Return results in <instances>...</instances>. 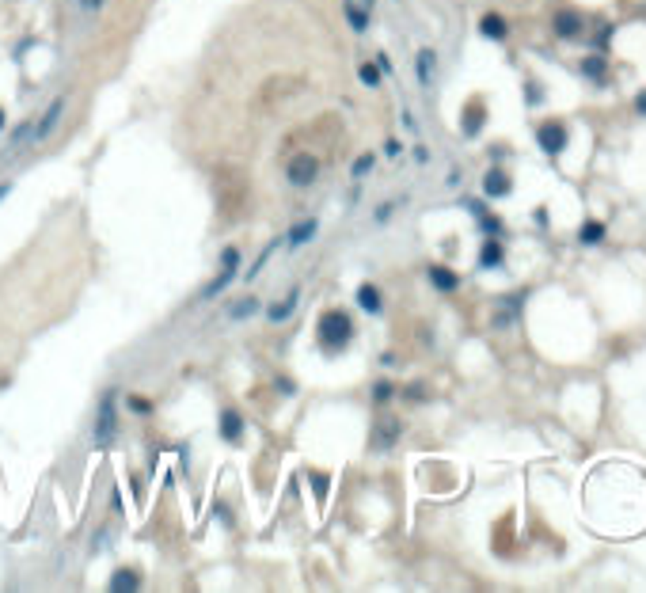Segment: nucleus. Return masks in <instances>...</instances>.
<instances>
[{
    "instance_id": "obj_1",
    "label": "nucleus",
    "mask_w": 646,
    "mask_h": 593,
    "mask_svg": "<svg viewBox=\"0 0 646 593\" xmlns=\"http://www.w3.org/2000/svg\"><path fill=\"white\" fill-rule=\"evenodd\" d=\"M316 331H320V346L327 354H339V350L350 346L354 324H350V316H346L342 308H327V312L320 316V324H316Z\"/></svg>"
},
{
    "instance_id": "obj_2",
    "label": "nucleus",
    "mask_w": 646,
    "mask_h": 593,
    "mask_svg": "<svg viewBox=\"0 0 646 593\" xmlns=\"http://www.w3.org/2000/svg\"><path fill=\"white\" fill-rule=\"evenodd\" d=\"M118 388H107L96 407V422H91V441H96V449H110L118 438Z\"/></svg>"
},
{
    "instance_id": "obj_3",
    "label": "nucleus",
    "mask_w": 646,
    "mask_h": 593,
    "mask_svg": "<svg viewBox=\"0 0 646 593\" xmlns=\"http://www.w3.org/2000/svg\"><path fill=\"white\" fill-rule=\"evenodd\" d=\"M236 274H240V251H236V248H224V251H221V274L202 289V300H213L217 293H224V289L232 286V278H236Z\"/></svg>"
},
{
    "instance_id": "obj_4",
    "label": "nucleus",
    "mask_w": 646,
    "mask_h": 593,
    "mask_svg": "<svg viewBox=\"0 0 646 593\" xmlns=\"http://www.w3.org/2000/svg\"><path fill=\"white\" fill-rule=\"evenodd\" d=\"M285 175H289V183H293V186H312L316 175H320V160L308 156V153H297L293 160H289Z\"/></svg>"
},
{
    "instance_id": "obj_5",
    "label": "nucleus",
    "mask_w": 646,
    "mask_h": 593,
    "mask_svg": "<svg viewBox=\"0 0 646 593\" xmlns=\"http://www.w3.org/2000/svg\"><path fill=\"white\" fill-rule=\"evenodd\" d=\"M536 141H540V148H544V153H563L567 148V129L559 126V122H544V126L536 129Z\"/></svg>"
},
{
    "instance_id": "obj_6",
    "label": "nucleus",
    "mask_w": 646,
    "mask_h": 593,
    "mask_svg": "<svg viewBox=\"0 0 646 593\" xmlns=\"http://www.w3.org/2000/svg\"><path fill=\"white\" fill-rule=\"evenodd\" d=\"M61 115H65V96H58V99L50 103V107H46L42 122H39V126H34V141L50 137V134H53V126H58V122H61Z\"/></svg>"
},
{
    "instance_id": "obj_7",
    "label": "nucleus",
    "mask_w": 646,
    "mask_h": 593,
    "mask_svg": "<svg viewBox=\"0 0 646 593\" xmlns=\"http://www.w3.org/2000/svg\"><path fill=\"white\" fill-rule=\"evenodd\" d=\"M221 438L228 441V445H240V441H243V419L236 415V411H224V415H221Z\"/></svg>"
},
{
    "instance_id": "obj_8",
    "label": "nucleus",
    "mask_w": 646,
    "mask_h": 593,
    "mask_svg": "<svg viewBox=\"0 0 646 593\" xmlns=\"http://www.w3.org/2000/svg\"><path fill=\"white\" fill-rule=\"evenodd\" d=\"M316 229H320V224H316V217H308V221H297L293 229H289L285 243H289V248H304V243L316 236Z\"/></svg>"
},
{
    "instance_id": "obj_9",
    "label": "nucleus",
    "mask_w": 646,
    "mask_h": 593,
    "mask_svg": "<svg viewBox=\"0 0 646 593\" xmlns=\"http://www.w3.org/2000/svg\"><path fill=\"white\" fill-rule=\"evenodd\" d=\"M483 191L491 194V198H505V194L513 191V183H510V175H505V172L494 167V172H486V179H483Z\"/></svg>"
},
{
    "instance_id": "obj_10",
    "label": "nucleus",
    "mask_w": 646,
    "mask_h": 593,
    "mask_svg": "<svg viewBox=\"0 0 646 593\" xmlns=\"http://www.w3.org/2000/svg\"><path fill=\"white\" fill-rule=\"evenodd\" d=\"M555 34L559 39H578V34H582V20H578L574 12H559L555 15Z\"/></svg>"
},
{
    "instance_id": "obj_11",
    "label": "nucleus",
    "mask_w": 646,
    "mask_h": 593,
    "mask_svg": "<svg viewBox=\"0 0 646 593\" xmlns=\"http://www.w3.org/2000/svg\"><path fill=\"white\" fill-rule=\"evenodd\" d=\"M358 305L365 308V312L369 316H377L380 308H384V300H380V289L377 286H369V281H365V286H358Z\"/></svg>"
},
{
    "instance_id": "obj_12",
    "label": "nucleus",
    "mask_w": 646,
    "mask_h": 593,
    "mask_svg": "<svg viewBox=\"0 0 646 593\" xmlns=\"http://www.w3.org/2000/svg\"><path fill=\"white\" fill-rule=\"evenodd\" d=\"M297 300H301V289H289V297L282 300V305H274V308H270L266 316L274 319V324H285V319L297 312Z\"/></svg>"
},
{
    "instance_id": "obj_13",
    "label": "nucleus",
    "mask_w": 646,
    "mask_h": 593,
    "mask_svg": "<svg viewBox=\"0 0 646 593\" xmlns=\"http://www.w3.org/2000/svg\"><path fill=\"white\" fill-rule=\"evenodd\" d=\"M27 141H34V122H23V126L12 134V145H8V156L23 153V148H27Z\"/></svg>"
},
{
    "instance_id": "obj_14",
    "label": "nucleus",
    "mask_w": 646,
    "mask_h": 593,
    "mask_svg": "<svg viewBox=\"0 0 646 593\" xmlns=\"http://www.w3.org/2000/svg\"><path fill=\"white\" fill-rule=\"evenodd\" d=\"M434 50H418V84L429 88V80H434Z\"/></svg>"
},
{
    "instance_id": "obj_15",
    "label": "nucleus",
    "mask_w": 646,
    "mask_h": 593,
    "mask_svg": "<svg viewBox=\"0 0 646 593\" xmlns=\"http://www.w3.org/2000/svg\"><path fill=\"white\" fill-rule=\"evenodd\" d=\"M429 281H434L441 293H448V289H456V281H460V278H456L453 270H445V267H429Z\"/></svg>"
},
{
    "instance_id": "obj_16",
    "label": "nucleus",
    "mask_w": 646,
    "mask_h": 593,
    "mask_svg": "<svg viewBox=\"0 0 646 593\" xmlns=\"http://www.w3.org/2000/svg\"><path fill=\"white\" fill-rule=\"evenodd\" d=\"M342 12H346V20H350L354 31H369V15H365L354 0H342Z\"/></svg>"
},
{
    "instance_id": "obj_17",
    "label": "nucleus",
    "mask_w": 646,
    "mask_h": 593,
    "mask_svg": "<svg viewBox=\"0 0 646 593\" xmlns=\"http://www.w3.org/2000/svg\"><path fill=\"white\" fill-rule=\"evenodd\" d=\"M479 27H483L486 39H494V42H502V39H505V23H502V15H494V12H491V15H483V23H479Z\"/></svg>"
},
{
    "instance_id": "obj_18",
    "label": "nucleus",
    "mask_w": 646,
    "mask_h": 593,
    "mask_svg": "<svg viewBox=\"0 0 646 593\" xmlns=\"http://www.w3.org/2000/svg\"><path fill=\"white\" fill-rule=\"evenodd\" d=\"M384 422H388V426H380V430H377L373 445H377V449H392V441L399 438V422H392V419H384Z\"/></svg>"
},
{
    "instance_id": "obj_19",
    "label": "nucleus",
    "mask_w": 646,
    "mask_h": 593,
    "mask_svg": "<svg viewBox=\"0 0 646 593\" xmlns=\"http://www.w3.org/2000/svg\"><path fill=\"white\" fill-rule=\"evenodd\" d=\"M502 262V243L498 240H486L483 243V255H479V267H498Z\"/></svg>"
},
{
    "instance_id": "obj_20",
    "label": "nucleus",
    "mask_w": 646,
    "mask_h": 593,
    "mask_svg": "<svg viewBox=\"0 0 646 593\" xmlns=\"http://www.w3.org/2000/svg\"><path fill=\"white\" fill-rule=\"evenodd\" d=\"M601 240H605V224L601 221H586L582 224V243L593 248V243H601Z\"/></svg>"
},
{
    "instance_id": "obj_21",
    "label": "nucleus",
    "mask_w": 646,
    "mask_h": 593,
    "mask_svg": "<svg viewBox=\"0 0 646 593\" xmlns=\"http://www.w3.org/2000/svg\"><path fill=\"white\" fill-rule=\"evenodd\" d=\"M141 586V578H137L134 570H118L115 578H110V589H137Z\"/></svg>"
},
{
    "instance_id": "obj_22",
    "label": "nucleus",
    "mask_w": 646,
    "mask_h": 593,
    "mask_svg": "<svg viewBox=\"0 0 646 593\" xmlns=\"http://www.w3.org/2000/svg\"><path fill=\"white\" fill-rule=\"evenodd\" d=\"M358 77H361L365 88H380V69H377V65H369V61L358 65Z\"/></svg>"
},
{
    "instance_id": "obj_23",
    "label": "nucleus",
    "mask_w": 646,
    "mask_h": 593,
    "mask_svg": "<svg viewBox=\"0 0 646 593\" xmlns=\"http://www.w3.org/2000/svg\"><path fill=\"white\" fill-rule=\"evenodd\" d=\"M259 312V300L255 297H247V300H240V305H232V319H247V316H255Z\"/></svg>"
},
{
    "instance_id": "obj_24",
    "label": "nucleus",
    "mask_w": 646,
    "mask_h": 593,
    "mask_svg": "<svg viewBox=\"0 0 646 593\" xmlns=\"http://www.w3.org/2000/svg\"><path fill=\"white\" fill-rule=\"evenodd\" d=\"M582 72L589 80H605V58H586L582 61Z\"/></svg>"
},
{
    "instance_id": "obj_25",
    "label": "nucleus",
    "mask_w": 646,
    "mask_h": 593,
    "mask_svg": "<svg viewBox=\"0 0 646 593\" xmlns=\"http://www.w3.org/2000/svg\"><path fill=\"white\" fill-rule=\"evenodd\" d=\"M479 126H483V118H479V110L472 107V110H467V122H464V134H467V137L479 134Z\"/></svg>"
},
{
    "instance_id": "obj_26",
    "label": "nucleus",
    "mask_w": 646,
    "mask_h": 593,
    "mask_svg": "<svg viewBox=\"0 0 646 593\" xmlns=\"http://www.w3.org/2000/svg\"><path fill=\"white\" fill-rule=\"evenodd\" d=\"M369 172H373V156H358V160H354V179H361Z\"/></svg>"
},
{
    "instance_id": "obj_27",
    "label": "nucleus",
    "mask_w": 646,
    "mask_h": 593,
    "mask_svg": "<svg viewBox=\"0 0 646 593\" xmlns=\"http://www.w3.org/2000/svg\"><path fill=\"white\" fill-rule=\"evenodd\" d=\"M274 248H278V243H270V248L263 251V255H259V259H255V267H251V270H247V278H255V274H259V270H263V267H266V259H270V251H274Z\"/></svg>"
},
{
    "instance_id": "obj_28",
    "label": "nucleus",
    "mask_w": 646,
    "mask_h": 593,
    "mask_svg": "<svg viewBox=\"0 0 646 593\" xmlns=\"http://www.w3.org/2000/svg\"><path fill=\"white\" fill-rule=\"evenodd\" d=\"M373 400H377V403H388V400H392V384H384V381H380L377 388H373Z\"/></svg>"
},
{
    "instance_id": "obj_29",
    "label": "nucleus",
    "mask_w": 646,
    "mask_h": 593,
    "mask_svg": "<svg viewBox=\"0 0 646 593\" xmlns=\"http://www.w3.org/2000/svg\"><path fill=\"white\" fill-rule=\"evenodd\" d=\"M635 110H639V115H646V88L639 91V96H635Z\"/></svg>"
},
{
    "instance_id": "obj_30",
    "label": "nucleus",
    "mask_w": 646,
    "mask_h": 593,
    "mask_svg": "<svg viewBox=\"0 0 646 593\" xmlns=\"http://www.w3.org/2000/svg\"><path fill=\"white\" fill-rule=\"evenodd\" d=\"M129 407H134L137 415H148V403H145V400H129Z\"/></svg>"
},
{
    "instance_id": "obj_31",
    "label": "nucleus",
    "mask_w": 646,
    "mask_h": 593,
    "mask_svg": "<svg viewBox=\"0 0 646 593\" xmlns=\"http://www.w3.org/2000/svg\"><path fill=\"white\" fill-rule=\"evenodd\" d=\"M80 4L88 8V12H96V8H103V4H107V0H80Z\"/></svg>"
},
{
    "instance_id": "obj_32",
    "label": "nucleus",
    "mask_w": 646,
    "mask_h": 593,
    "mask_svg": "<svg viewBox=\"0 0 646 593\" xmlns=\"http://www.w3.org/2000/svg\"><path fill=\"white\" fill-rule=\"evenodd\" d=\"M8 191H12V183H0V202L8 198Z\"/></svg>"
},
{
    "instance_id": "obj_33",
    "label": "nucleus",
    "mask_w": 646,
    "mask_h": 593,
    "mask_svg": "<svg viewBox=\"0 0 646 593\" xmlns=\"http://www.w3.org/2000/svg\"><path fill=\"white\" fill-rule=\"evenodd\" d=\"M4 122H8V115H4V107H0V129H4Z\"/></svg>"
}]
</instances>
